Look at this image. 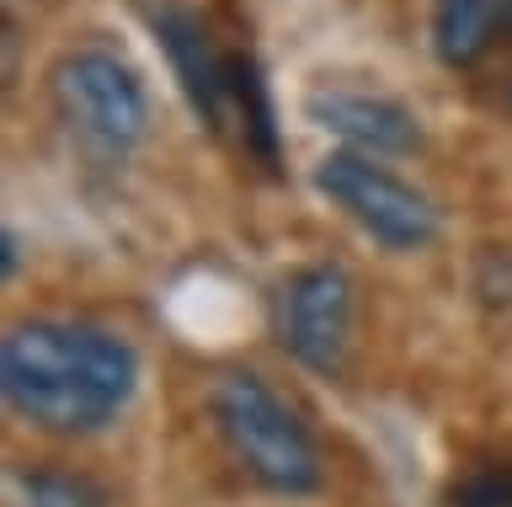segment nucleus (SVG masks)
<instances>
[{
    "label": "nucleus",
    "instance_id": "3",
    "mask_svg": "<svg viewBox=\"0 0 512 507\" xmlns=\"http://www.w3.org/2000/svg\"><path fill=\"white\" fill-rule=\"evenodd\" d=\"M214 427L240 470L272 497H310L320 486V449L304 417L262 374L235 369L214 385Z\"/></svg>",
    "mask_w": 512,
    "mask_h": 507
},
{
    "label": "nucleus",
    "instance_id": "10",
    "mask_svg": "<svg viewBox=\"0 0 512 507\" xmlns=\"http://www.w3.org/2000/svg\"><path fill=\"white\" fill-rule=\"evenodd\" d=\"M454 507H512V465H475L454 486Z\"/></svg>",
    "mask_w": 512,
    "mask_h": 507
},
{
    "label": "nucleus",
    "instance_id": "4",
    "mask_svg": "<svg viewBox=\"0 0 512 507\" xmlns=\"http://www.w3.org/2000/svg\"><path fill=\"white\" fill-rule=\"evenodd\" d=\"M48 91H54V113L70 139L102 166L128 161L150 129V91L139 70L102 43H80L64 54L48 75Z\"/></svg>",
    "mask_w": 512,
    "mask_h": 507
},
{
    "label": "nucleus",
    "instance_id": "9",
    "mask_svg": "<svg viewBox=\"0 0 512 507\" xmlns=\"http://www.w3.org/2000/svg\"><path fill=\"white\" fill-rule=\"evenodd\" d=\"M6 507H107V497H102V486L75 470L22 465L6 475Z\"/></svg>",
    "mask_w": 512,
    "mask_h": 507
},
{
    "label": "nucleus",
    "instance_id": "6",
    "mask_svg": "<svg viewBox=\"0 0 512 507\" xmlns=\"http://www.w3.org/2000/svg\"><path fill=\"white\" fill-rule=\"evenodd\" d=\"M352 315H358V294L342 267H299L278 294V342L304 369L336 374L352 347Z\"/></svg>",
    "mask_w": 512,
    "mask_h": 507
},
{
    "label": "nucleus",
    "instance_id": "7",
    "mask_svg": "<svg viewBox=\"0 0 512 507\" xmlns=\"http://www.w3.org/2000/svg\"><path fill=\"white\" fill-rule=\"evenodd\" d=\"M310 123L336 134L358 155H411L422 145V123L406 102L384 97V91H358V86H320L304 97Z\"/></svg>",
    "mask_w": 512,
    "mask_h": 507
},
{
    "label": "nucleus",
    "instance_id": "2",
    "mask_svg": "<svg viewBox=\"0 0 512 507\" xmlns=\"http://www.w3.org/2000/svg\"><path fill=\"white\" fill-rule=\"evenodd\" d=\"M150 27L166 49L176 86L192 102L198 123H208L214 134L235 139L256 166L278 171V113H272V91L262 65L251 59V49H224L192 6L160 0L150 6Z\"/></svg>",
    "mask_w": 512,
    "mask_h": 507
},
{
    "label": "nucleus",
    "instance_id": "8",
    "mask_svg": "<svg viewBox=\"0 0 512 507\" xmlns=\"http://www.w3.org/2000/svg\"><path fill=\"white\" fill-rule=\"evenodd\" d=\"M512 0H432V49L443 65H475L507 27Z\"/></svg>",
    "mask_w": 512,
    "mask_h": 507
},
{
    "label": "nucleus",
    "instance_id": "5",
    "mask_svg": "<svg viewBox=\"0 0 512 507\" xmlns=\"http://www.w3.org/2000/svg\"><path fill=\"white\" fill-rule=\"evenodd\" d=\"M315 187L358 225L368 241L390 251H416L438 235V209L427 193H416L406 177H395L390 166H379L374 155L358 150H331L315 166Z\"/></svg>",
    "mask_w": 512,
    "mask_h": 507
},
{
    "label": "nucleus",
    "instance_id": "1",
    "mask_svg": "<svg viewBox=\"0 0 512 507\" xmlns=\"http://www.w3.org/2000/svg\"><path fill=\"white\" fill-rule=\"evenodd\" d=\"M6 406L38 433L86 438L118 417L139 390V353L91 321H16L0 342Z\"/></svg>",
    "mask_w": 512,
    "mask_h": 507
},
{
    "label": "nucleus",
    "instance_id": "11",
    "mask_svg": "<svg viewBox=\"0 0 512 507\" xmlns=\"http://www.w3.org/2000/svg\"><path fill=\"white\" fill-rule=\"evenodd\" d=\"M507 107H512V81H507Z\"/></svg>",
    "mask_w": 512,
    "mask_h": 507
}]
</instances>
